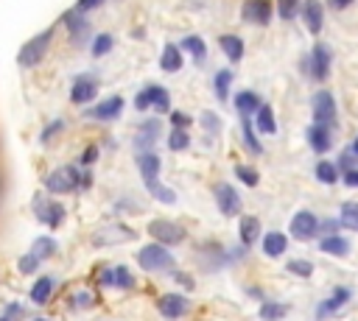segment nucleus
I'll use <instances>...</instances> for the list:
<instances>
[{"label": "nucleus", "instance_id": "nucleus-1", "mask_svg": "<svg viewBox=\"0 0 358 321\" xmlns=\"http://www.w3.org/2000/svg\"><path fill=\"white\" fill-rule=\"evenodd\" d=\"M50 39H53V28H48V31H42V33H36L34 39H28V42L20 47V53H17L20 67H36V64L45 59V53H48V47H50Z\"/></svg>", "mask_w": 358, "mask_h": 321}, {"label": "nucleus", "instance_id": "nucleus-2", "mask_svg": "<svg viewBox=\"0 0 358 321\" xmlns=\"http://www.w3.org/2000/svg\"><path fill=\"white\" fill-rule=\"evenodd\" d=\"M137 262H140V268H145V271H168V268L173 265V257H171V251H168L162 243H151V246H143V248H140Z\"/></svg>", "mask_w": 358, "mask_h": 321}, {"label": "nucleus", "instance_id": "nucleus-3", "mask_svg": "<svg viewBox=\"0 0 358 321\" xmlns=\"http://www.w3.org/2000/svg\"><path fill=\"white\" fill-rule=\"evenodd\" d=\"M148 234H151L157 243H162V246H176V243L185 240V229H182L179 223H173V221H165V218L151 221V223H148Z\"/></svg>", "mask_w": 358, "mask_h": 321}, {"label": "nucleus", "instance_id": "nucleus-4", "mask_svg": "<svg viewBox=\"0 0 358 321\" xmlns=\"http://www.w3.org/2000/svg\"><path fill=\"white\" fill-rule=\"evenodd\" d=\"M313 123H322V126L336 123V100L327 89H319L313 95Z\"/></svg>", "mask_w": 358, "mask_h": 321}, {"label": "nucleus", "instance_id": "nucleus-5", "mask_svg": "<svg viewBox=\"0 0 358 321\" xmlns=\"http://www.w3.org/2000/svg\"><path fill=\"white\" fill-rule=\"evenodd\" d=\"M45 187H48L50 193H70V190L78 187V170H76V167H56V170L48 176Z\"/></svg>", "mask_w": 358, "mask_h": 321}, {"label": "nucleus", "instance_id": "nucleus-6", "mask_svg": "<svg viewBox=\"0 0 358 321\" xmlns=\"http://www.w3.org/2000/svg\"><path fill=\"white\" fill-rule=\"evenodd\" d=\"M241 17L252 25H268L271 20V3L268 0H246L241 6Z\"/></svg>", "mask_w": 358, "mask_h": 321}, {"label": "nucleus", "instance_id": "nucleus-7", "mask_svg": "<svg viewBox=\"0 0 358 321\" xmlns=\"http://www.w3.org/2000/svg\"><path fill=\"white\" fill-rule=\"evenodd\" d=\"M310 75L316 81H324L330 75V47L324 42H316L313 45V53H310Z\"/></svg>", "mask_w": 358, "mask_h": 321}, {"label": "nucleus", "instance_id": "nucleus-8", "mask_svg": "<svg viewBox=\"0 0 358 321\" xmlns=\"http://www.w3.org/2000/svg\"><path fill=\"white\" fill-rule=\"evenodd\" d=\"M157 310L165 315V318H179L187 313V299L179 296V293H165L157 299Z\"/></svg>", "mask_w": 358, "mask_h": 321}, {"label": "nucleus", "instance_id": "nucleus-9", "mask_svg": "<svg viewBox=\"0 0 358 321\" xmlns=\"http://www.w3.org/2000/svg\"><path fill=\"white\" fill-rule=\"evenodd\" d=\"M159 120L154 117V120H145L140 128H137V134H134V145L140 148V151H151L154 145H157V140H159Z\"/></svg>", "mask_w": 358, "mask_h": 321}, {"label": "nucleus", "instance_id": "nucleus-10", "mask_svg": "<svg viewBox=\"0 0 358 321\" xmlns=\"http://www.w3.org/2000/svg\"><path fill=\"white\" fill-rule=\"evenodd\" d=\"M215 204L224 215H238L241 212V198L229 184H215Z\"/></svg>", "mask_w": 358, "mask_h": 321}, {"label": "nucleus", "instance_id": "nucleus-11", "mask_svg": "<svg viewBox=\"0 0 358 321\" xmlns=\"http://www.w3.org/2000/svg\"><path fill=\"white\" fill-rule=\"evenodd\" d=\"M64 22H67V28H70V39H73V45L81 47V45L90 39V22H87L84 17H78L76 8L64 14Z\"/></svg>", "mask_w": 358, "mask_h": 321}, {"label": "nucleus", "instance_id": "nucleus-12", "mask_svg": "<svg viewBox=\"0 0 358 321\" xmlns=\"http://www.w3.org/2000/svg\"><path fill=\"white\" fill-rule=\"evenodd\" d=\"M302 20H305V25H308L310 33H319L322 25H324V8H322V3L319 0H305L302 3Z\"/></svg>", "mask_w": 358, "mask_h": 321}, {"label": "nucleus", "instance_id": "nucleus-13", "mask_svg": "<svg viewBox=\"0 0 358 321\" xmlns=\"http://www.w3.org/2000/svg\"><path fill=\"white\" fill-rule=\"evenodd\" d=\"M316 218H313V212H308V209H302V212H296L294 218H291V234L294 237H299V240H305V237H310L313 232H316Z\"/></svg>", "mask_w": 358, "mask_h": 321}, {"label": "nucleus", "instance_id": "nucleus-14", "mask_svg": "<svg viewBox=\"0 0 358 321\" xmlns=\"http://www.w3.org/2000/svg\"><path fill=\"white\" fill-rule=\"evenodd\" d=\"M137 167H140L145 184L159 179V156H157L154 151H140V154H137Z\"/></svg>", "mask_w": 358, "mask_h": 321}, {"label": "nucleus", "instance_id": "nucleus-15", "mask_svg": "<svg viewBox=\"0 0 358 321\" xmlns=\"http://www.w3.org/2000/svg\"><path fill=\"white\" fill-rule=\"evenodd\" d=\"M34 209H36L39 221H45V223H50V226H59L62 218H64V207H62V204H53V201H45V204H42V198H36V201H34Z\"/></svg>", "mask_w": 358, "mask_h": 321}, {"label": "nucleus", "instance_id": "nucleus-16", "mask_svg": "<svg viewBox=\"0 0 358 321\" xmlns=\"http://www.w3.org/2000/svg\"><path fill=\"white\" fill-rule=\"evenodd\" d=\"M120 112H123V98H120V95H112V98H106V100H101L98 106L90 109V114L98 117V120H112V117H117Z\"/></svg>", "mask_w": 358, "mask_h": 321}, {"label": "nucleus", "instance_id": "nucleus-17", "mask_svg": "<svg viewBox=\"0 0 358 321\" xmlns=\"http://www.w3.org/2000/svg\"><path fill=\"white\" fill-rule=\"evenodd\" d=\"M308 142H310V148H313V151L324 154V151L333 145V137H330V126L313 123V126L308 128Z\"/></svg>", "mask_w": 358, "mask_h": 321}, {"label": "nucleus", "instance_id": "nucleus-18", "mask_svg": "<svg viewBox=\"0 0 358 321\" xmlns=\"http://www.w3.org/2000/svg\"><path fill=\"white\" fill-rule=\"evenodd\" d=\"M95 92H98V84L92 78H78L70 89V100L73 103H90L95 98Z\"/></svg>", "mask_w": 358, "mask_h": 321}, {"label": "nucleus", "instance_id": "nucleus-19", "mask_svg": "<svg viewBox=\"0 0 358 321\" xmlns=\"http://www.w3.org/2000/svg\"><path fill=\"white\" fill-rule=\"evenodd\" d=\"M134 237V232L131 229H126V226H109V229H103V232H98L95 234V246H106V243H126V240H131Z\"/></svg>", "mask_w": 358, "mask_h": 321}, {"label": "nucleus", "instance_id": "nucleus-20", "mask_svg": "<svg viewBox=\"0 0 358 321\" xmlns=\"http://www.w3.org/2000/svg\"><path fill=\"white\" fill-rule=\"evenodd\" d=\"M159 67L165 73H176L182 67V47L179 45H165L162 47V56H159Z\"/></svg>", "mask_w": 358, "mask_h": 321}, {"label": "nucleus", "instance_id": "nucleus-21", "mask_svg": "<svg viewBox=\"0 0 358 321\" xmlns=\"http://www.w3.org/2000/svg\"><path fill=\"white\" fill-rule=\"evenodd\" d=\"M218 45H221V50L227 53L229 61H241V56H243V39H241V36L224 33V36L218 39Z\"/></svg>", "mask_w": 358, "mask_h": 321}, {"label": "nucleus", "instance_id": "nucleus-22", "mask_svg": "<svg viewBox=\"0 0 358 321\" xmlns=\"http://www.w3.org/2000/svg\"><path fill=\"white\" fill-rule=\"evenodd\" d=\"M238 232H241V240H243L246 246H252V243L260 237V221H257L255 215H243Z\"/></svg>", "mask_w": 358, "mask_h": 321}, {"label": "nucleus", "instance_id": "nucleus-23", "mask_svg": "<svg viewBox=\"0 0 358 321\" xmlns=\"http://www.w3.org/2000/svg\"><path fill=\"white\" fill-rule=\"evenodd\" d=\"M257 106H260V98H257L255 92L243 89V92H238V95H235V109L241 112V117H243V114H252V112H257Z\"/></svg>", "mask_w": 358, "mask_h": 321}, {"label": "nucleus", "instance_id": "nucleus-24", "mask_svg": "<svg viewBox=\"0 0 358 321\" xmlns=\"http://www.w3.org/2000/svg\"><path fill=\"white\" fill-rule=\"evenodd\" d=\"M285 246H288V240H285V234H280V232H268V234L263 237V251H266L268 257H280V254L285 251Z\"/></svg>", "mask_w": 358, "mask_h": 321}, {"label": "nucleus", "instance_id": "nucleus-25", "mask_svg": "<svg viewBox=\"0 0 358 321\" xmlns=\"http://www.w3.org/2000/svg\"><path fill=\"white\" fill-rule=\"evenodd\" d=\"M319 248L324 251V254H347L350 251V243L344 240V237H338V234H327V237H322L319 240Z\"/></svg>", "mask_w": 358, "mask_h": 321}, {"label": "nucleus", "instance_id": "nucleus-26", "mask_svg": "<svg viewBox=\"0 0 358 321\" xmlns=\"http://www.w3.org/2000/svg\"><path fill=\"white\" fill-rule=\"evenodd\" d=\"M179 47L182 50H187L199 64L204 61V56H207V45H204V39H199V36H185L182 42H179Z\"/></svg>", "mask_w": 358, "mask_h": 321}, {"label": "nucleus", "instance_id": "nucleus-27", "mask_svg": "<svg viewBox=\"0 0 358 321\" xmlns=\"http://www.w3.org/2000/svg\"><path fill=\"white\" fill-rule=\"evenodd\" d=\"M257 128H260L263 134H274V131H277L274 112H271V106H266V103L257 106Z\"/></svg>", "mask_w": 358, "mask_h": 321}, {"label": "nucleus", "instance_id": "nucleus-28", "mask_svg": "<svg viewBox=\"0 0 358 321\" xmlns=\"http://www.w3.org/2000/svg\"><path fill=\"white\" fill-rule=\"evenodd\" d=\"M50 290H53V279H50V276H42V279L34 282V288H31V299H34L36 304H45V301L50 299Z\"/></svg>", "mask_w": 358, "mask_h": 321}, {"label": "nucleus", "instance_id": "nucleus-29", "mask_svg": "<svg viewBox=\"0 0 358 321\" xmlns=\"http://www.w3.org/2000/svg\"><path fill=\"white\" fill-rule=\"evenodd\" d=\"M338 223L347 226V229H352V232H358V201L341 204V221Z\"/></svg>", "mask_w": 358, "mask_h": 321}, {"label": "nucleus", "instance_id": "nucleus-30", "mask_svg": "<svg viewBox=\"0 0 358 321\" xmlns=\"http://www.w3.org/2000/svg\"><path fill=\"white\" fill-rule=\"evenodd\" d=\"M53 251H56V240H53V237H39V240H34V246H31V254H34L39 262L48 260Z\"/></svg>", "mask_w": 358, "mask_h": 321}, {"label": "nucleus", "instance_id": "nucleus-31", "mask_svg": "<svg viewBox=\"0 0 358 321\" xmlns=\"http://www.w3.org/2000/svg\"><path fill=\"white\" fill-rule=\"evenodd\" d=\"M145 187H148V193H151L157 201H162V204H173V201H176V193H173L171 187L159 184V179H157V181H148Z\"/></svg>", "mask_w": 358, "mask_h": 321}, {"label": "nucleus", "instance_id": "nucleus-32", "mask_svg": "<svg viewBox=\"0 0 358 321\" xmlns=\"http://www.w3.org/2000/svg\"><path fill=\"white\" fill-rule=\"evenodd\" d=\"M213 84H215V98H218V100H227V95H229V84H232V73H229V70H218Z\"/></svg>", "mask_w": 358, "mask_h": 321}, {"label": "nucleus", "instance_id": "nucleus-33", "mask_svg": "<svg viewBox=\"0 0 358 321\" xmlns=\"http://www.w3.org/2000/svg\"><path fill=\"white\" fill-rule=\"evenodd\" d=\"M347 299H350V290H344V288H338V290H336V293H333V296H330V299H327V301L322 304V310H319V315H327V313H336V310H338V307H341V304H344Z\"/></svg>", "mask_w": 358, "mask_h": 321}, {"label": "nucleus", "instance_id": "nucleus-34", "mask_svg": "<svg viewBox=\"0 0 358 321\" xmlns=\"http://www.w3.org/2000/svg\"><path fill=\"white\" fill-rule=\"evenodd\" d=\"M241 128H243V140H246L249 151H252V154H260L263 148H260V142H257V137H255V126H252L249 114H243V123H241Z\"/></svg>", "mask_w": 358, "mask_h": 321}, {"label": "nucleus", "instance_id": "nucleus-35", "mask_svg": "<svg viewBox=\"0 0 358 321\" xmlns=\"http://www.w3.org/2000/svg\"><path fill=\"white\" fill-rule=\"evenodd\" d=\"M187 145H190V137H187L185 128H173V131L168 134V148H171V151H185Z\"/></svg>", "mask_w": 358, "mask_h": 321}, {"label": "nucleus", "instance_id": "nucleus-36", "mask_svg": "<svg viewBox=\"0 0 358 321\" xmlns=\"http://www.w3.org/2000/svg\"><path fill=\"white\" fill-rule=\"evenodd\" d=\"M151 106H154L157 112H171V98H168V92H165L162 87H157V84H154V98H151Z\"/></svg>", "mask_w": 358, "mask_h": 321}, {"label": "nucleus", "instance_id": "nucleus-37", "mask_svg": "<svg viewBox=\"0 0 358 321\" xmlns=\"http://www.w3.org/2000/svg\"><path fill=\"white\" fill-rule=\"evenodd\" d=\"M316 179L324 181V184H333V181L338 179L336 165H330V162H319V165H316Z\"/></svg>", "mask_w": 358, "mask_h": 321}, {"label": "nucleus", "instance_id": "nucleus-38", "mask_svg": "<svg viewBox=\"0 0 358 321\" xmlns=\"http://www.w3.org/2000/svg\"><path fill=\"white\" fill-rule=\"evenodd\" d=\"M109 50H112V36L109 33H101V36L92 39V56H103Z\"/></svg>", "mask_w": 358, "mask_h": 321}, {"label": "nucleus", "instance_id": "nucleus-39", "mask_svg": "<svg viewBox=\"0 0 358 321\" xmlns=\"http://www.w3.org/2000/svg\"><path fill=\"white\" fill-rule=\"evenodd\" d=\"M235 173H238V179H241L243 184H249V187H255V184H257V179H260V176H257V170H255V167H249V165H238V167H235Z\"/></svg>", "mask_w": 358, "mask_h": 321}, {"label": "nucleus", "instance_id": "nucleus-40", "mask_svg": "<svg viewBox=\"0 0 358 321\" xmlns=\"http://www.w3.org/2000/svg\"><path fill=\"white\" fill-rule=\"evenodd\" d=\"M296 8H299V0H277V11L282 20H294Z\"/></svg>", "mask_w": 358, "mask_h": 321}, {"label": "nucleus", "instance_id": "nucleus-41", "mask_svg": "<svg viewBox=\"0 0 358 321\" xmlns=\"http://www.w3.org/2000/svg\"><path fill=\"white\" fill-rule=\"evenodd\" d=\"M288 271L296 274V276H310L313 274V262H308V260H291L288 262Z\"/></svg>", "mask_w": 358, "mask_h": 321}, {"label": "nucleus", "instance_id": "nucleus-42", "mask_svg": "<svg viewBox=\"0 0 358 321\" xmlns=\"http://www.w3.org/2000/svg\"><path fill=\"white\" fill-rule=\"evenodd\" d=\"M282 315H285V307L282 304H263L260 307V318H266V321H277Z\"/></svg>", "mask_w": 358, "mask_h": 321}, {"label": "nucleus", "instance_id": "nucleus-43", "mask_svg": "<svg viewBox=\"0 0 358 321\" xmlns=\"http://www.w3.org/2000/svg\"><path fill=\"white\" fill-rule=\"evenodd\" d=\"M115 285L117 288H134V276L129 274V268H123V265L115 268Z\"/></svg>", "mask_w": 358, "mask_h": 321}, {"label": "nucleus", "instance_id": "nucleus-44", "mask_svg": "<svg viewBox=\"0 0 358 321\" xmlns=\"http://www.w3.org/2000/svg\"><path fill=\"white\" fill-rule=\"evenodd\" d=\"M151 98H154V84H151V87H145V89L134 98V106H137V109H148V106H151Z\"/></svg>", "mask_w": 358, "mask_h": 321}, {"label": "nucleus", "instance_id": "nucleus-45", "mask_svg": "<svg viewBox=\"0 0 358 321\" xmlns=\"http://www.w3.org/2000/svg\"><path fill=\"white\" fill-rule=\"evenodd\" d=\"M36 265H39V260H36L34 254H25V257H20V262H17V268H20L22 274H34V271H36Z\"/></svg>", "mask_w": 358, "mask_h": 321}, {"label": "nucleus", "instance_id": "nucleus-46", "mask_svg": "<svg viewBox=\"0 0 358 321\" xmlns=\"http://www.w3.org/2000/svg\"><path fill=\"white\" fill-rule=\"evenodd\" d=\"M171 123H173V128H187L190 126V117L185 112H171Z\"/></svg>", "mask_w": 358, "mask_h": 321}, {"label": "nucleus", "instance_id": "nucleus-47", "mask_svg": "<svg viewBox=\"0 0 358 321\" xmlns=\"http://www.w3.org/2000/svg\"><path fill=\"white\" fill-rule=\"evenodd\" d=\"M3 315H6L8 321H14V318H22V315H25V307H22V304H8V310H6Z\"/></svg>", "mask_w": 358, "mask_h": 321}, {"label": "nucleus", "instance_id": "nucleus-48", "mask_svg": "<svg viewBox=\"0 0 358 321\" xmlns=\"http://www.w3.org/2000/svg\"><path fill=\"white\" fill-rule=\"evenodd\" d=\"M103 0H78L76 3V11H81V14H87V11H92V8H98Z\"/></svg>", "mask_w": 358, "mask_h": 321}, {"label": "nucleus", "instance_id": "nucleus-49", "mask_svg": "<svg viewBox=\"0 0 358 321\" xmlns=\"http://www.w3.org/2000/svg\"><path fill=\"white\" fill-rule=\"evenodd\" d=\"M201 120L207 123V131H213V134L218 131V117H215L213 112H204V114H201Z\"/></svg>", "mask_w": 358, "mask_h": 321}, {"label": "nucleus", "instance_id": "nucleus-50", "mask_svg": "<svg viewBox=\"0 0 358 321\" xmlns=\"http://www.w3.org/2000/svg\"><path fill=\"white\" fill-rule=\"evenodd\" d=\"M59 131H62V120H56V123H50V126H48L45 131H42V142H48V140H50L53 134H59Z\"/></svg>", "mask_w": 358, "mask_h": 321}, {"label": "nucleus", "instance_id": "nucleus-51", "mask_svg": "<svg viewBox=\"0 0 358 321\" xmlns=\"http://www.w3.org/2000/svg\"><path fill=\"white\" fill-rule=\"evenodd\" d=\"M95 159H98V148H87V151L81 154V162H84V165H92Z\"/></svg>", "mask_w": 358, "mask_h": 321}, {"label": "nucleus", "instance_id": "nucleus-52", "mask_svg": "<svg viewBox=\"0 0 358 321\" xmlns=\"http://www.w3.org/2000/svg\"><path fill=\"white\" fill-rule=\"evenodd\" d=\"M78 187L81 190H90L92 187V173L87 170V173H78Z\"/></svg>", "mask_w": 358, "mask_h": 321}, {"label": "nucleus", "instance_id": "nucleus-53", "mask_svg": "<svg viewBox=\"0 0 358 321\" xmlns=\"http://www.w3.org/2000/svg\"><path fill=\"white\" fill-rule=\"evenodd\" d=\"M344 181H347V187H358V170H347Z\"/></svg>", "mask_w": 358, "mask_h": 321}, {"label": "nucleus", "instance_id": "nucleus-54", "mask_svg": "<svg viewBox=\"0 0 358 321\" xmlns=\"http://www.w3.org/2000/svg\"><path fill=\"white\" fill-rule=\"evenodd\" d=\"M350 3H352V0H330L333 8H344V6H350Z\"/></svg>", "mask_w": 358, "mask_h": 321}, {"label": "nucleus", "instance_id": "nucleus-55", "mask_svg": "<svg viewBox=\"0 0 358 321\" xmlns=\"http://www.w3.org/2000/svg\"><path fill=\"white\" fill-rule=\"evenodd\" d=\"M352 151H355V154H358V137H355V145H352Z\"/></svg>", "mask_w": 358, "mask_h": 321}, {"label": "nucleus", "instance_id": "nucleus-56", "mask_svg": "<svg viewBox=\"0 0 358 321\" xmlns=\"http://www.w3.org/2000/svg\"><path fill=\"white\" fill-rule=\"evenodd\" d=\"M0 321H8V318H6V315H0Z\"/></svg>", "mask_w": 358, "mask_h": 321}]
</instances>
